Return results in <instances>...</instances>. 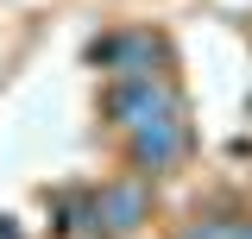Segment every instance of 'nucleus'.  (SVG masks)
I'll return each mask as SVG.
<instances>
[{"label":"nucleus","mask_w":252,"mask_h":239,"mask_svg":"<svg viewBox=\"0 0 252 239\" xmlns=\"http://www.w3.org/2000/svg\"><path fill=\"white\" fill-rule=\"evenodd\" d=\"M189 239H252V227H233V220H202Z\"/></svg>","instance_id":"obj_3"},{"label":"nucleus","mask_w":252,"mask_h":239,"mask_svg":"<svg viewBox=\"0 0 252 239\" xmlns=\"http://www.w3.org/2000/svg\"><path fill=\"white\" fill-rule=\"evenodd\" d=\"M89 214L107 233H132V227L145 220V189H139V182H114V189H101L89 202Z\"/></svg>","instance_id":"obj_2"},{"label":"nucleus","mask_w":252,"mask_h":239,"mask_svg":"<svg viewBox=\"0 0 252 239\" xmlns=\"http://www.w3.org/2000/svg\"><path fill=\"white\" fill-rule=\"evenodd\" d=\"M107 114L120 120L126 132H145V126H170V120H183V107H177V94L164 89L158 76H145V82H114Z\"/></svg>","instance_id":"obj_1"}]
</instances>
